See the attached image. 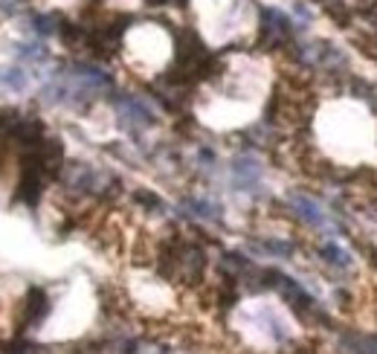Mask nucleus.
I'll use <instances>...</instances> for the list:
<instances>
[{
    "instance_id": "obj_2",
    "label": "nucleus",
    "mask_w": 377,
    "mask_h": 354,
    "mask_svg": "<svg viewBox=\"0 0 377 354\" xmlns=\"http://www.w3.org/2000/svg\"><path fill=\"white\" fill-rule=\"evenodd\" d=\"M111 102H113V111L119 116V125H122L134 140H140L143 131L154 125V111L148 108L145 99H140V96L134 93H111Z\"/></svg>"
},
{
    "instance_id": "obj_7",
    "label": "nucleus",
    "mask_w": 377,
    "mask_h": 354,
    "mask_svg": "<svg viewBox=\"0 0 377 354\" xmlns=\"http://www.w3.org/2000/svg\"><path fill=\"white\" fill-rule=\"evenodd\" d=\"M62 21H64V17L55 15V12H32L29 15V29L35 35H41V38L58 35V29H62Z\"/></svg>"
},
{
    "instance_id": "obj_10",
    "label": "nucleus",
    "mask_w": 377,
    "mask_h": 354,
    "mask_svg": "<svg viewBox=\"0 0 377 354\" xmlns=\"http://www.w3.org/2000/svg\"><path fill=\"white\" fill-rule=\"evenodd\" d=\"M252 247L267 255H276V259H293L296 255V244L287 239H252Z\"/></svg>"
},
{
    "instance_id": "obj_12",
    "label": "nucleus",
    "mask_w": 377,
    "mask_h": 354,
    "mask_svg": "<svg viewBox=\"0 0 377 354\" xmlns=\"http://www.w3.org/2000/svg\"><path fill=\"white\" fill-rule=\"evenodd\" d=\"M131 201H134L136 206H143L145 212L166 215V204H163V198H157V194H154V192H148V189H134V192H131Z\"/></svg>"
},
{
    "instance_id": "obj_13",
    "label": "nucleus",
    "mask_w": 377,
    "mask_h": 354,
    "mask_svg": "<svg viewBox=\"0 0 377 354\" xmlns=\"http://www.w3.org/2000/svg\"><path fill=\"white\" fill-rule=\"evenodd\" d=\"M357 44L363 47V52L371 58V62L377 64V29H371V27H366L363 29V35L357 32Z\"/></svg>"
},
{
    "instance_id": "obj_9",
    "label": "nucleus",
    "mask_w": 377,
    "mask_h": 354,
    "mask_svg": "<svg viewBox=\"0 0 377 354\" xmlns=\"http://www.w3.org/2000/svg\"><path fill=\"white\" fill-rule=\"evenodd\" d=\"M183 209H189L186 215H192L197 221H221V206L212 201H204V198H186Z\"/></svg>"
},
{
    "instance_id": "obj_11",
    "label": "nucleus",
    "mask_w": 377,
    "mask_h": 354,
    "mask_svg": "<svg viewBox=\"0 0 377 354\" xmlns=\"http://www.w3.org/2000/svg\"><path fill=\"white\" fill-rule=\"evenodd\" d=\"M27 82H29V73H27L24 67L12 64V67H3V70H0V85L9 87V90H15V93L27 90Z\"/></svg>"
},
{
    "instance_id": "obj_6",
    "label": "nucleus",
    "mask_w": 377,
    "mask_h": 354,
    "mask_svg": "<svg viewBox=\"0 0 377 354\" xmlns=\"http://www.w3.org/2000/svg\"><path fill=\"white\" fill-rule=\"evenodd\" d=\"M320 259L322 262H328L331 267H336V270H351L354 267V259H351V253L348 250H343L336 241H325V244H320Z\"/></svg>"
},
{
    "instance_id": "obj_14",
    "label": "nucleus",
    "mask_w": 377,
    "mask_h": 354,
    "mask_svg": "<svg viewBox=\"0 0 377 354\" xmlns=\"http://www.w3.org/2000/svg\"><path fill=\"white\" fill-rule=\"evenodd\" d=\"M17 120V111H0V136H6Z\"/></svg>"
},
{
    "instance_id": "obj_16",
    "label": "nucleus",
    "mask_w": 377,
    "mask_h": 354,
    "mask_svg": "<svg viewBox=\"0 0 377 354\" xmlns=\"http://www.w3.org/2000/svg\"><path fill=\"white\" fill-rule=\"evenodd\" d=\"M148 9H163V6H171V0H145Z\"/></svg>"
},
{
    "instance_id": "obj_3",
    "label": "nucleus",
    "mask_w": 377,
    "mask_h": 354,
    "mask_svg": "<svg viewBox=\"0 0 377 354\" xmlns=\"http://www.w3.org/2000/svg\"><path fill=\"white\" fill-rule=\"evenodd\" d=\"M229 174H232L235 189H241V192H255V189L262 186L264 166L255 160L252 154H235V157H232V163H229Z\"/></svg>"
},
{
    "instance_id": "obj_4",
    "label": "nucleus",
    "mask_w": 377,
    "mask_h": 354,
    "mask_svg": "<svg viewBox=\"0 0 377 354\" xmlns=\"http://www.w3.org/2000/svg\"><path fill=\"white\" fill-rule=\"evenodd\" d=\"M285 204L290 206V212H293L302 224H308V227H313V229H328V215L322 212V206L316 204L311 194H305V192H290L287 198H285Z\"/></svg>"
},
{
    "instance_id": "obj_5",
    "label": "nucleus",
    "mask_w": 377,
    "mask_h": 354,
    "mask_svg": "<svg viewBox=\"0 0 377 354\" xmlns=\"http://www.w3.org/2000/svg\"><path fill=\"white\" fill-rule=\"evenodd\" d=\"M50 293L41 288V285H32L27 290V299H24V317H21V331H29V328H38L47 317H50Z\"/></svg>"
},
{
    "instance_id": "obj_8",
    "label": "nucleus",
    "mask_w": 377,
    "mask_h": 354,
    "mask_svg": "<svg viewBox=\"0 0 377 354\" xmlns=\"http://www.w3.org/2000/svg\"><path fill=\"white\" fill-rule=\"evenodd\" d=\"M15 58L24 64H44L50 52H47L44 41H21V44H15Z\"/></svg>"
},
{
    "instance_id": "obj_1",
    "label": "nucleus",
    "mask_w": 377,
    "mask_h": 354,
    "mask_svg": "<svg viewBox=\"0 0 377 354\" xmlns=\"http://www.w3.org/2000/svg\"><path fill=\"white\" fill-rule=\"evenodd\" d=\"M296 27L293 17H287L276 6H262L259 9V38H255V50L262 52H287L296 44Z\"/></svg>"
},
{
    "instance_id": "obj_15",
    "label": "nucleus",
    "mask_w": 377,
    "mask_h": 354,
    "mask_svg": "<svg viewBox=\"0 0 377 354\" xmlns=\"http://www.w3.org/2000/svg\"><path fill=\"white\" fill-rule=\"evenodd\" d=\"M0 15H17V0H0Z\"/></svg>"
}]
</instances>
